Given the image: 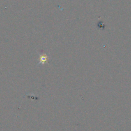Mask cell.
I'll list each match as a JSON object with an SVG mask.
<instances>
[{"mask_svg": "<svg viewBox=\"0 0 131 131\" xmlns=\"http://www.w3.org/2000/svg\"><path fill=\"white\" fill-rule=\"evenodd\" d=\"M48 56H46V55H41L40 56V63H46L47 61H48Z\"/></svg>", "mask_w": 131, "mask_h": 131, "instance_id": "obj_1", "label": "cell"}]
</instances>
